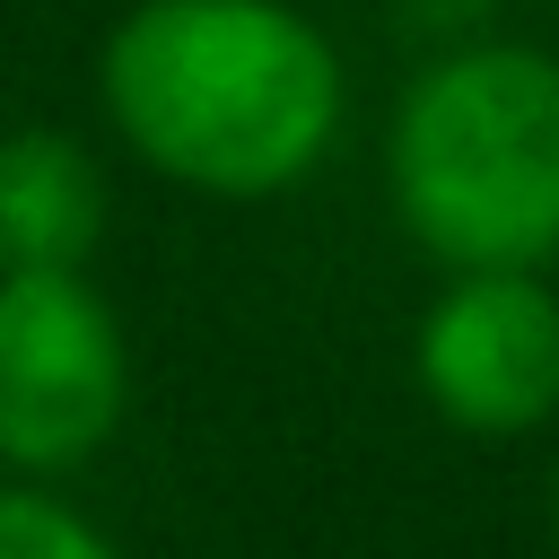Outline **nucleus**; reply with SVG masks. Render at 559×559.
Segmentation results:
<instances>
[{"instance_id": "nucleus-1", "label": "nucleus", "mask_w": 559, "mask_h": 559, "mask_svg": "<svg viewBox=\"0 0 559 559\" xmlns=\"http://www.w3.org/2000/svg\"><path fill=\"white\" fill-rule=\"evenodd\" d=\"M96 105L148 175L271 201L332 157L349 70L297 0H131L96 44Z\"/></svg>"}, {"instance_id": "nucleus-2", "label": "nucleus", "mask_w": 559, "mask_h": 559, "mask_svg": "<svg viewBox=\"0 0 559 559\" xmlns=\"http://www.w3.org/2000/svg\"><path fill=\"white\" fill-rule=\"evenodd\" d=\"M384 192L437 271L559 262V52H437L384 122Z\"/></svg>"}, {"instance_id": "nucleus-3", "label": "nucleus", "mask_w": 559, "mask_h": 559, "mask_svg": "<svg viewBox=\"0 0 559 559\" xmlns=\"http://www.w3.org/2000/svg\"><path fill=\"white\" fill-rule=\"evenodd\" d=\"M131 341L87 271H0V472L61 480L114 445Z\"/></svg>"}, {"instance_id": "nucleus-4", "label": "nucleus", "mask_w": 559, "mask_h": 559, "mask_svg": "<svg viewBox=\"0 0 559 559\" xmlns=\"http://www.w3.org/2000/svg\"><path fill=\"white\" fill-rule=\"evenodd\" d=\"M419 402L480 445L559 419V288L542 271H445L411 332Z\"/></svg>"}, {"instance_id": "nucleus-5", "label": "nucleus", "mask_w": 559, "mask_h": 559, "mask_svg": "<svg viewBox=\"0 0 559 559\" xmlns=\"http://www.w3.org/2000/svg\"><path fill=\"white\" fill-rule=\"evenodd\" d=\"M105 245V166L79 131L0 140V271H87Z\"/></svg>"}, {"instance_id": "nucleus-6", "label": "nucleus", "mask_w": 559, "mask_h": 559, "mask_svg": "<svg viewBox=\"0 0 559 559\" xmlns=\"http://www.w3.org/2000/svg\"><path fill=\"white\" fill-rule=\"evenodd\" d=\"M0 559H131V550L52 489H0Z\"/></svg>"}, {"instance_id": "nucleus-7", "label": "nucleus", "mask_w": 559, "mask_h": 559, "mask_svg": "<svg viewBox=\"0 0 559 559\" xmlns=\"http://www.w3.org/2000/svg\"><path fill=\"white\" fill-rule=\"evenodd\" d=\"M550 542H559V472H550Z\"/></svg>"}]
</instances>
